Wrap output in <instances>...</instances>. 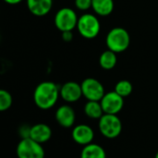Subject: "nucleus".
<instances>
[{
	"label": "nucleus",
	"mask_w": 158,
	"mask_h": 158,
	"mask_svg": "<svg viewBox=\"0 0 158 158\" xmlns=\"http://www.w3.org/2000/svg\"><path fill=\"white\" fill-rule=\"evenodd\" d=\"M84 112L85 114L90 119H100L104 114L101 102L97 101H88L85 104Z\"/></svg>",
	"instance_id": "17"
},
{
	"label": "nucleus",
	"mask_w": 158,
	"mask_h": 158,
	"mask_svg": "<svg viewBox=\"0 0 158 158\" xmlns=\"http://www.w3.org/2000/svg\"><path fill=\"white\" fill-rule=\"evenodd\" d=\"M114 91L123 98H126L132 93L133 86L128 80H120L115 84Z\"/></svg>",
	"instance_id": "18"
},
{
	"label": "nucleus",
	"mask_w": 158,
	"mask_h": 158,
	"mask_svg": "<svg viewBox=\"0 0 158 158\" xmlns=\"http://www.w3.org/2000/svg\"><path fill=\"white\" fill-rule=\"evenodd\" d=\"M76 29L81 36L86 39L95 38L101 31V23L98 17L91 13H85L78 18Z\"/></svg>",
	"instance_id": "3"
},
{
	"label": "nucleus",
	"mask_w": 158,
	"mask_h": 158,
	"mask_svg": "<svg viewBox=\"0 0 158 158\" xmlns=\"http://www.w3.org/2000/svg\"><path fill=\"white\" fill-rule=\"evenodd\" d=\"M82 94L88 101L100 102L105 94L103 85L95 78L89 77L81 83Z\"/></svg>",
	"instance_id": "7"
},
{
	"label": "nucleus",
	"mask_w": 158,
	"mask_h": 158,
	"mask_svg": "<svg viewBox=\"0 0 158 158\" xmlns=\"http://www.w3.org/2000/svg\"><path fill=\"white\" fill-rule=\"evenodd\" d=\"M60 96L64 102L68 103H73L79 101L83 96L81 84H78L73 81L64 83L60 88Z\"/></svg>",
	"instance_id": "10"
},
{
	"label": "nucleus",
	"mask_w": 158,
	"mask_h": 158,
	"mask_svg": "<svg viewBox=\"0 0 158 158\" xmlns=\"http://www.w3.org/2000/svg\"><path fill=\"white\" fill-rule=\"evenodd\" d=\"M91 9L98 16H109L114 9V0H92Z\"/></svg>",
	"instance_id": "14"
},
{
	"label": "nucleus",
	"mask_w": 158,
	"mask_h": 158,
	"mask_svg": "<svg viewBox=\"0 0 158 158\" xmlns=\"http://www.w3.org/2000/svg\"><path fill=\"white\" fill-rule=\"evenodd\" d=\"M75 8L81 11H87L91 9L92 0H74Z\"/></svg>",
	"instance_id": "20"
},
{
	"label": "nucleus",
	"mask_w": 158,
	"mask_h": 158,
	"mask_svg": "<svg viewBox=\"0 0 158 158\" xmlns=\"http://www.w3.org/2000/svg\"><path fill=\"white\" fill-rule=\"evenodd\" d=\"M29 11L36 16L43 17L49 13L53 6V0H26Z\"/></svg>",
	"instance_id": "12"
},
{
	"label": "nucleus",
	"mask_w": 158,
	"mask_h": 158,
	"mask_svg": "<svg viewBox=\"0 0 158 158\" xmlns=\"http://www.w3.org/2000/svg\"><path fill=\"white\" fill-rule=\"evenodd\" d=\"M122 122L117 114H104L99 119V129L102 135L107 139H115L122 132Z\"/></svg>",
	"instance_id": "4"
},
{
	"label": "nucleus",
	"mask_w": 158,
	"mask_h": 158,
	"mask_svg": "<svg viewBox=\"0 0 158 158\" xmlns=\"http://www.w3.org/2000/svg\"><path fill=\"white\" fill-rule=\"evenodd\" d=\"M55 119L60 127L64 128L72 127L75 122V112L68 104L61 105L55 113Z\"/></svg>",
	"instance_id": "11"
},
{
	"label": "nucleus",
	"mask_w": 158,
	"mask_h": 158,
	"mask_svg": "<svg viewBox=\"0 0 158 158\" xmlns=\"http://www.w3.org/2000/svg\"><path fill=\"white\" fill-rule=\"evenodd\" d=\"M154 158H158V151H157V152H156V154H155Z\"/></svg>",
	"instance_id": "24"
},
{
	"label": "nucleus",
	"mask_w": 158,
	"mask_h": 158,
	"mask_svg": "<svg viewBox=\"0 0 158 158\" xmlns=\"http://www.w3.org/2000/svg\"><path fill=\"white\" fill-rule=\"evenodd\" d=\"M77 22V14L71 8H62L59 10L54 17L55 26L60 32L73 31L76 28Z\"/></svg>",
	"instance_id": "6"
},
{
	"label": "nucleus",
	"mask_w": 158,
	"mask_h": 158,
	"mask_svg": "<svg viewBox=\"0 0 158 158\" xmlns=\"http://www.w3.org/2000/svg\"><path fill=\"white\" fill-rule=\"evenodd\" d=\"M105 42L108 49L115 53H121L128 48L130 35L126 29L122 27H114L108 32Z\"/></svg>",
	"instance_id": "2"
},
{
	"label": "nucleus",
	"mask_w": 158,
	"mask_h": 158,
	"mask_svg": "<svg viewBox=\"0 0 158 158\" xmlns=\"http://www.w3.org/2000/svg\"><path fill=\"white\" fill-rule=\"evenodd\" d=\"M94 130L92 127L86 124H79L72 130V139L79 145L86 146L91 143L94 139Z\"/></svg>",
	"instance_id": "9"
},
{
	"label": "nucleus",
	"mask_w": 158,
	"mask_h": 158,
	"mask_svg": "<svg viewBox=\"0 0 158 158\" xmlns=\"http://www.w3.org/2000/svg\"><path fill=\"white\" fill-rule=\"evenodd\" d=\"M61 37H62V40H63V41H65V42H70V41L73 40V32H72V31L61 32Z\"/></svg>",
	"instance_id": "22"
},
{
	"label": "nucleus",
	"mask_w": 158,
	"mask_h": 158,
	"mask_svg": "<svg viewBox=\"0 0 158 158\" xmlns=\"http://www.w3.org/2000/svg\"><path fill=\"white\" fill-rule=\"evenodd\" d=\"M80 158H107L105 150L97 143H89L83 147Z\"/></svg>",
	"instance_id": "15"
},
{
	"label": "nucleus",
	"mask_w": 158,
	"mask_h": 158,
	"mask_svg": "<svg viewBox=\"0 0 158 158\" xmlns=\"http://www.w3.org/2000/svg\"><path fill=\"white\" fill-rule=\"evenodd\" d=\"M52 130L49 126L44 123L35 124L31 127L30 138L38 143H45L51 139Z\"/></svg>",
	"instance_id": "13"
},
{
	"label": "nucleus",
	"mask_w": 158,
	"mask_h": 158,
	"mask_svg": "<svg viewBox=\"0 0 158 158\" xmlns=\"http://www.w3.org/2000/svg\"><path fill=\"white\" fill-rule=\"evenodd\" d=\"M99 63L101 65V67L103 70L109 71L112 70L115 67L116 63H117V56L116 53L107 49L105 51H103L99 59Z\"/></svg>",
	"instance_id": "16"
},
{
	"label": "nucleus",
	"mask_w": 158,
	"mask_h": 158,
	"mask_svg": "<svg viewBox=\"0 0 158 158\" xmlns=\"http://www.w3.org/2000/svg\"><path fill=\"white\" fill-rule=\"evenodd\" d=\"M13 103V98L10 92L0 89V112L8 111Z\"/></svg>",
	"instance_id": "19"
},
{
	"label": "nucleus",
	"mask_w": 158,
	"mask_h": 158,
	"mask_svg": "<svg viewBox=\"0 0 158 158\" xmlns=\"http://www.w3.org/2000/svg\"><path fill=\"white\" fill-rule=\"evenodd\" d=\"M60 97V87L52 81L39 83L34 91L35 104L41 110H49L55 106Z\"/></svg>",
	"instance_id": "1"
},
{
	"label": "nucleus",
	"mask_w": 158,
	"mask_h": 158,
	"mask_svg": "<svg viewBox=\"0 0 158 158\" xmlns=\"http://www.w3.org/2000/svg\"><path fill=\"white\" fill-rule=\"evenodd\" d=\"M100 102L104 114H117L124 107V98L114 90L105 93Z\"/></svg>",
	"instance_id": "8"
},
{
	"label": "nucleus",
	"mask_w": 158,
	"mask_h": 158,
	"mask_svg": "<svg viewBox=\"0 0 158 158\" xmlns=\"http://www.w3.org/2000/svg\"><path fill=\"white\" fill-rule=\"evenodd\" d=\"M30 131H31V127L30 126L23 125L19 128V135L21 136L22 139L30 138Z\"/></svg>",
	"instance_id": "21"
},
{
	"label": "nucleus",
	"mask_w": 158,
	"mask_h": 158,
	"mask_svg": "<svg viewBox=\"0 0 158 158\" xmlns=\"http://www.w3.org/2000/svg\"><path fill=\"white\" fill-rule=\"evenodd\" d=\"M3 1L9 5H11V6H14V5H18L20 3H22L23 0H3Z\"/></svg>",
	"instance_id": "23"
},
{
	"label": "nucleus",
	"mask_w": 158,
	"mask_h": 158,
	"mask_svg": "<svg viewBox=\"0 0 158 158\" xmlns=\"http://www.w3.org/2000/svg\"><path fill=\"white\" fill-rule=\"evenodd\" d=\"M16 154L18 158H45V150L41 143L26 138L19 141Z\"/></svg>",
	"instance_id": "5"
}]
</instances>
